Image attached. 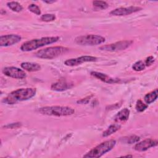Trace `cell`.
<instances>
[{
  "label": "cell",
  "mask_w": 158,
  "mask_h": 158,
  "mask_svg": "<svg viewBox=\"0 0 158 158\" xmlns=\"http://www.w3.org/2000/svg\"><path fill=\"white\" fill-rule=\"evenodd\" d=\"M158 96V90L157 89H154V91L146 94L144 97V100L147 104H151L155 101Z\"/></svg>",
  "instance_id": "cell-17"
},
{
  "label": "cell",
  "mask_w": 158,
  "mask_h": 158,
  "mask_svg": "<svg viewBox=\"0 0 158 158\" xmlns=\"http://www.w3.org/2000/svg\"><path fill=\"white\" fill-rule=\"evenodd\" d=\"M154 61H155L154 57L153 56H151L148 57L146 59V60H145V61H144V64H145L146 67H148V66L151 65L154 62Z\"/></svg>",
  "instance_id": "cell-26"
},
{
  "label": "cell",
  "mask_w": 158,
  "mask_h": 158,
  "mask_svg": "<svg viewBox=\"0 0 158 158\" xmlns=\"http://www.w3.org/2000/svg\"><path fill=\"white\" fill-rule=\"evenodd\" d=\"M122 157H133V156H131V155H127V156H122Z\"/></svg>",
  "instance_id": "cell-30"
},
{
  "label": "cell",
  "mask_w": 158,
  "mask_h": 158,
  "mask_svg": "<svg viewBox=\"0 0 158 158\" xmlns=\"http://www.w3.org/2000/svg\"><path fill=\"white\" fill-rule=\"evenodd\" d=\"M2 73L9 77L16 79H23L27 77L23 70L15 67H6L2 69Z\"/></svg>",
  "instance_id": "cell-8"
},
{
  "label": "cell",
  "mask_w": 158,
  "mask_h": 158,
  "mask_svg": "<svg viewBox=\"0 0 158 158\" xmlns=\"http://www.w3.org/2000/svg\"><path fill=\"white\" fill-rule=\"evenodd\" d=\"M116 144L115 139H109L105 141L96 147L91 149L88 152L83 156L85 158H98L102 156L106 152L112 150Z\"/></svg>",
  "instance_id": "cell-3"
},
{
  "label": "cell",
  "mask_w": 158,
  "mask_h": 158,
  "mask_svg": "<svg viewBox=\"0 0 158 158\" xmlns=\"http://www.w3.org/2000/svg\"><path fill=\"white\" fill-rule=\"evenodd\" d=\"M56 19V15L52 14H45L41 16V20L43 22H51Z\"/></svg>",
  "instance_id": "cell-24"
},
{
  "label": "cell",
  "mask_w": 158,
  "mask_h": 158,
  "mask_svg": "<svg viewBox=\"0 0 158 158\" xmlns=\"http://www.w3.org/2000/svg\"><path fill=\"white\" fill-rule=\"evenodd\" d=\"M93 4L94 7L100 9H106L109 7V4L106 1H94Z\"/></svg>",
  "instance_id": "cell-23"
},
{
  "label": "cell",
  "mask_w": 158,
  "mask_h": 158,
  "mask_svg": "<svg viewBox=\"0 0 158 158\" xmlns=\"http://www.w3.org/2000/svg\"><path fill=\"white\" fill-rule=\"evenodd\" d=\"M120 128V125L118 123H115L110 125L106 130H105L102 133V136L107 137L108 136L111 135L112 134L116 132L117 130H118Z\"/></svg>",
  "instance_id": "cell-18"
},
{
  "label": "cell",
  "mask_w": 158,
  "mask_h": 158,
  "mask_svg": "<svg viewBox=\"0 0 158 158\" xmlns=\"http://www.w3.org/2000/svg\"><path fill=\"white\" fill-rule=\"evenodd\" d=\"M21 36L18 35L9 34L2 35L0 37V46L1 47H7L14 45L21 41Z\"/></svg>",
  "instance_id": "cell-10"
},
{
  "label": "cell",
  "mask_w": 158,
  "mask_h": 158,
  "mask_svg": "<svg viewBox=\"0 0 158 158\" xmlns=\"http://www.w3.org/2000/svg\"><path fill=\"white\" fill-rule=\"evenodd\" d=\"M133 43V41L131 40H123L118 41L114 43L106 44L102 46L99 47V49L102 51H118L124 50L127 48H128L129 46H131V44Z\"/></svg>",
  "instance_id": "cell-7"
},
{
  "label": "cell",
  "mask_w": 158,
  "mask_h": 158,
  "mask_svg": "<svg viewBox=\"0 0 158 158\" xmlns=\"http://www.w3.org/2000/svg\"><path fill=\"white\" fill-rule=\"evenodd\" d=\"M7 7L12 11L15 12H20L23 10V7L20 3L16 1H10L7 3Z\"/></svg>",
  "instance_id": "cell-20"
},
{
  "label": "cell",
  "mask_w": 158,
  "mask_h": 158,
  "mask_svg": "<svg viewBox=\"0 0 158 158\" xmlns=\"http://www.w3.org/2000/svg\"><path fill=\"white\" fill-rule=\"evenodd\" d=\"M20 125H21V123H13L5 125L4 127L7 128H16L20 127Z\"/></svg>",
  "instance_id": "cell-27"
},
{
  "label": "cell",
  "mask_w": 158,
  "mask_h": 158,
  "mask_svg": "<svg viewBox=\"0 0 158 158\" xmlns=\"http://www.w3.org/2000/svg\"><path fill=\"white\" fill-rule=\"evenodd\" d=\"M73 84L67 82L65 80H61L56 83H54L51 86V89L56 91H64L71 88Z\"/></svg>",
  "instance_id": "cell-13"
},
{
  "label": "cell",
  "mask_w": 158,
  "mask_h": 158,
  "mask_svg": "<svg viewBox=\"0 0 158 158\" xmlns=\"http://www.w3.org/2000/svg\"><path fill=\"white\" fill-rule=\"evenodd\" d=\"M43 2L45 3H48V4H52L56 1H44Z\"/></svg>",
  "instance_id": "cell-29"
},
{
  "label": "cell",
  "mask_w": 158,
  "mask_h": 158,
  "mask_svg": "<svg viewBox=\"0 0 158 158\" xmlns=\"http://www.w3.org/2000/svg\"><path fill=\"white\" fill-rule=\"evenodd\" d=\"M89 101V98H83L80 100H78L77 101V103L80 104H87Z\"/></svg>",
  "instance_id": "cell-28"
},
{
  "label": "cell",
  "mask_w": 158,
  "mask_h": 158,
  "mask_svg": "<svg viewBox=\"0 0 158 158\" xmlns=\"http://www.w3.org/2000/svg\"><path fill=\"white\" fill-rule=\"evenodd\" d=\"M36 89L33 88H20L10 93L3 100L2 102L7 104H14L19 102L27 101L36 94Z\"/></svg>",
  "instance_id": "cell-1"
},
{
  "label": "cell",
  "mask_w": 158,
  "mask_h": 158,
  "mask_svg": "<svg viewBox=\"0 0 158 158\" xmlns=\"http://www.w3.org/2000/svg\"><path fill=\"white\" fill-rule=\"evenodd\" d=\"M38 112L43 115L62 117L69 116L75 113V110L67 106H45L38 109Z\"/></svg>",
  "instance_id": "cell-4"
},
{
  "label": "cell",
  "mask_w": 158,
  "mask_h": 158,
  "mask_svg": "<svg viewBox=\"0 0 158 158\" xmlns=\"http://www.w3.org/2000/svg\"><path fill=\"white\" fill-rule=\"evenodd\" d=\"M157 143L158 142L156 139L148 138L140 142H137V143L134 146V149L137 151H145L151 148L156 146Z\"/></svg>",
  "instance_id": "cell-12"
},
{
  "label": "cell",
  "mask_w": 158,
  "mask_h": 158,
  "mask_svg": "<svg viewBox=\"0 0 158 158\" xmlns=\"http://www.w3.org/2000/svg\"><path fill=\"white\" fill-rule=\"evenodd\" d=\"M91 75L93 76L94 77L101 80L103 82L107 83H115L119 82L120 80L118 78H114L109 75L98 72H91Z\"/></svg>",
  "instance_id": "cell-14"
},
{
  "label": "cell",
  "mask_w": 158,
  "mask_h": 158,
  "mask_svg": "<svg viewBox=\"0 0 158 158\" xmlns=\"http://www.w3.org/2000/svg\"><path fill=\"white\" fill-rule=\"evenodd\" d=\"M146 68L145 64L143 61L142 60H139L136 62L133 65H132V69L136 72H140L143 70H144Z\"/></svg>",
  "instance_id": "cell-21"
},
{
  "label": "cell",
  "mask_w": 158,
  "mask_h": 158,
  "mask_svg": "<svg viewBox=\"0 0 158 158\" xmlns=\"http://www.w3.org/2000/svg\"><path fill=\"white\" fill-rule=\"evenodd\" d=\"M148 106L147 104L144 103L141 100L139 99L136 101L135 109L139 112H142L148 108Z\"/></svg>",
  "instance_id": "cell-22"
},
{
  "label": "cell",
  "mask_w": 158,
  "mask_h": 158,
  "mask_svg": "<svg viewBox=\"0 0 158 158\" xmlns=\"http://www.w3.org/2000/svg\"><path fill=\"white\" fill-rule=\"evenodd\" d=\"M139 137L136 135H131L129 136H125L120 138V141L125 144H132L137 143L139 141Z\"/></svg>",
  "instance_id": "cell-19"
},
{
  "label": "cell",
  "mask_w": 158,
  "mask_h": 158,
  "mask_svg": "<svg viewBox=\"0 0 158 158\" xmlns=\"http://www.w3.org/2000/svg\"><path fill=\"white\" fill-rule=\"evenodd\" d=\"M59 39V38L58 36H48L33 39L23 43L20 46V49L25 52L31 51L46 45L54 43L57 42Z\"/></svg>",
  "instance_id": "cell-2"
},
{
  "label": "cell",
  "mask_w": 158,
  "mask_h": 158,
  "mask_svg": "<svg viewBox=\"0 0 158 158\" xmlns=\"http://www.w3.org/2000/svg\"><path fill=\"white\" fill-rule=\"evenodd\" d=\"M97 57L91 56H83L77 58H73L67 59L64 62V64L67 66H77L80 65L84 62H95L97 60Z\"/></svg>",
  "instance_id": "cell-9"
},
{
  "label": "cell",
  "mask_w": 158,
  "mask_h": 158,
  "mask_svg": "<svg viewBox=\"0 0 158 158\" xmlns=\"http://www.w3.org/2000/svg\"><path fill=\"white\" fill-rule=\"evenodd\" d=\"M67 50V49L63 46H52L38 51L35 56L40 59H52L60 56Z\"/></svg>",
  "instance_id": "cell-5"
},
{
  "label": "cell",
  "mask_w": 158,
  "mask_h": 158,
  "mask_svg": "<svg viewBox=\"0 0 158 158\" xmlns=\"http://www.w3.org/2000/svg\"><path fill=\"white\" fill-rule=\"evenodd\" d=\"M20 66L23 69L28 72H36L41 69V65L35 62H22Z\"/></svg>",
  "instance_id": "cell-16"
},
{
  "label": "cell",
  "mask_w": 158,
  "mask_h": 158,
  "mask_svg": "<svg viewBox=\"0 0 158 158\" xmlns=\"http://www.w3.org/2000/svg\"><path fill=\"white\" fill-rule=\"evenodd\" d=\"M142 9L141 7L138 6H130L127 7H119L112 10L110 14L115 16H122L130 15L131 14L138 12Z\"/></svg>",
  "instance_id": "cell-11"
},
{
  "label": "cell",
  "mask_w": 158,
  "mask_h": 158,
  "mask_svg": "<svg viewBox=\"0 0 158 158\" xmlns=\"http://www.w3.org/2000/svg\"><path fill=\"white\" fill-rule=\"evenodd\" d=\"M129 115L130 110L127 108H124L116 114L114 117V120L117 122H125L128 119Z\"/></svg>",
  "instance_id": "cell-15"
},
{
  "label": "cell",
  "mask_w": 158,
  "mask_h": 158,
  "mask_svg": "<svg viewBox=\"0 0 158 158\" xmlns=\"http://www.w3.org/2000/svg\"><path fill=\"white\" fill-rule=\"evenodd\" d=\"M106 39L102 36L98 35H85L77 36L75 39L77 44L81 46H94L105 42Z\"/></svg>",
  "instance_id": "cell-6"
},
{
  "label": "cell",
  "mask_w": 158,
  "mask_h": 158,
  "mask_svg": "<svg viewBox=\"0 0 158 158\" xmlns=\"http://www.w3.org/2000/svg\"><path fill=\"white\" fill-rule=\"evenodd\" d=\"M28 9L30 11L33 12V14H35L36 15H40L41 14V10L40 8L35 4H31L28 6Z\"/></svg>",
  "instance_id": "cell-25"
}]
</instances>
